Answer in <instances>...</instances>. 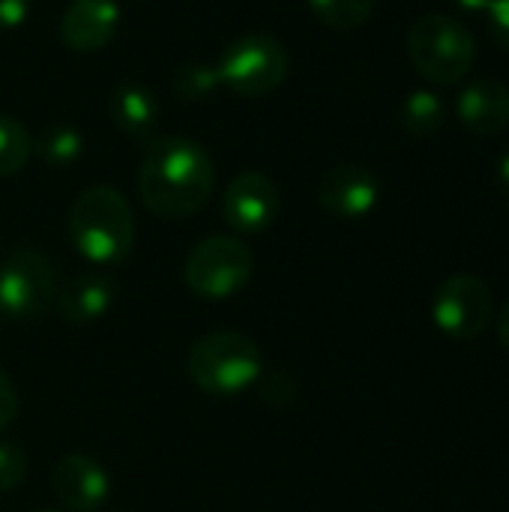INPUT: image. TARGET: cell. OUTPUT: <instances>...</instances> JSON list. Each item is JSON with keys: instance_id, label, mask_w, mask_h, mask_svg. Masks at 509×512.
<instances>
[{"instance_id": "obj_1", "label": "cell", "mask_w": 509, "mask_h": 512, "mask_svg": "<svg viewBox=\"0 0 509 512\" xmlns=\"http://www.w3.org/2000/svg\"><path fill=\"white\" fill-rule=\"evenodd\" d=\"M216 189L210 153L183 135L153 138L138 168L144 207L159 219H186L198 213Z\"/></svg>"}, {"instance_id": "obj_2", "label": "cell", "mask_w": 509, "mask_h": 512, "mask_svg": "<svg viewBox=\"0 0 509 512\" xmlns=\"http://www.w3.org/2000/svg\"><path fill=\"white\" fill-rule=\"evenodd\" d=\"M69 240L90 264H120L135 243V216L126 195L108 183L87 186L69 207Z\"/></svg>"}, {"instance_id": "obj_3", "label": "cell", "mask_w": 509, "mask_h": 512, "mask_svg": "<svg viewBox=\"0 0 509 512\" xmlns=\"http://www.w3.org/2000/svg\"><path fill=\"white\" fill-rule=\"evenodd\" d=\"M192 384L207 396H237L264 375V357L255 339L237 330L201 336L186 360Z\"/></svg>"}, {"instance_id": "obj_4", "label": "cell", "mask_w": 509, "mask_h": 512, "mask_svg": "<svg viewBox=\"0 0 509 512\" xmlns=\"http://www.w3.org/2000/svg\"><path fill=\"white\" fill-rule=\"evenodd\" d=\"M408 57L429 84L450 87L471 72L477 60V42L462 21L429 12L408 30Z\"/></svg>"}, {"instance_id": "obj_5", "label": "cell", "mask_w": 509, "mask_h": 512, "mask_svg": "<svg viewBox=\"0 0 509 512\" xmlns=\"http://www.w3.org/2000/svg\"><path fill=\"white\" fill-rule=\"evenodd\" d=\"M219 87L231 90L234 96H267L276 93L288 72H291V57L285 45L276 36L267 33H249L234 39L219 60L213 63Z\"/></svg>"}, {"instance_id": "obj_6", "label": "cell", "mask_w": 509, "mask_h": 512, "mask_svg": "<svg viewBox=\"0 0 509 512\" xmlns=\"http://www.w3.org/2000/svg\"><path fill=\"white\" fill-rule=\"evenodd\" d=\"M255 273V258L240 237L216 234L201 240L186 264L183 279L186 288L201 300H228L249 285Z\"/></svg>"}, {"instance_id": "obj_7", "label": "cell", "mask_w": 509, "mask_h": 512, "mask_svg": "<svg viewBox=\"0 0 509 512\" xmlns=\"http://www.w3.org/2000/svg\"><path fill=\"white\" fill-rule=\"evenodd\" d=\"M57 300L51 261L36 249H15L0 264V315L9 321H39Z\"/></svg>"}, {"instance_id": "obj_8", "label": "cell", "mask_w": 509, "mask_h": 512, "mask_svg": "<svg viewBox=\"0 0 509 512\" xmlns=\"http://www.w3.org/2000/svg\"><path fill=\"white\" fill-rule=\"evenodd\" d=\"M432 318L450 339L468 342L486 333L492 321V291L480 276L456 273L435 291Z\"/></svg>"}, {"instance_id": "obj_9", "label": "cell", "mask_w": 509, "mask_h": 512, "mask_svg": "<svg viewBox=\"0 0 509 512\" xmlns=\"http://www.w3.org/2000/svg\"><path fill=\"white\" fill-rule=\"evenodd\" d=\"M222 216L237 234H264L279 216V186L261 171L237 174L222 195Z\"/></svg>"}, {"instance_id": "obj_10", "label": "cell", "mask_w": 509, "mask_h": 512, "mask_svg": "<svg viewBox=\"0 0 509 512\" xmlns=\"http://www.w3.org/2000/svg\"><path fill=\"white\" fill-rule=\"evenodd\" d=\"M381 183L375 171L357 162L330 168L318 183V204L336 219H363L378 207Z\"/></svg>"}, {"instance_id": "obj_11", "label": "cell", "mask_w": 509, "mask_h": 512, "mask_svg": "<svg viewBox=\"0 0 509 512\" xmlns=\"http://www.w3.org/2000/svg\"><path fill=\"white\" fill-rule=\"evenodd\" d=\"M51 489L69 512H96L105 507L111 495V480H108V471L96 459L72 453L54 465Z\"/></svg>"}, {"instance_id": "obj_12", "label": "cell", "mask_w": 509, "mask_h": 512, "mask_svg": "<svg viewBox=\"0 0 509 512\" xmlns=\"http://www.w3.org/2000/svg\"><path fill=\"white\" fill-rule=\"evenodd\" d=\"M120 27L117 0H72L60 18V42L69 51L93 54L111 45Z\"/></svg>"}, {"instance_id": "obj_13", "label": "cell", "mask_w": 509, "mask_h": 512, "mask_svg": "<svg viewBox=\"0 0 509 512\" xmlns=\"http://www.w3.org/2000/svg\"><path fill=\"white\" fill-rule=\"evenodd\" d=\"M456 114L474 135H501L509 129V87L495 78H477L462 87Z\"/></svg>"}, {"instance_id": "obj_14", "label": "cell", "mask_w": 509, "mask_h": 512, "mask_svg": "<svg viewBox=\"0 0 509 512\" xmlns=\"http://www.w3.org/2000/svg\"><path fill=\"white\" fill-rule=\"evenodd\" d=\"M54 303H57V315L66 324H75V327L96 324L114 303V282L102 273L78 276L57 294Z\"/></svg>"}, {"instance_id": "obj_15", "label": "cell", "mask_w": 509, "mask_h": 512, "mask_svg": "<svg viewBox=\"0 0 509 512\" xmlns=\"http://www.w3.org/2000/svg\"><path fill=\"white\" fill-rule=\"evenodd\" d=\"M108 117L132 141H153V129L159 123V102L141 84H117L108 96Z\"/></svg>"}, {"instance_id": "obj_16", "label": "cell", "mask_w": 509, "mask_h": 512, "mask_svg": "<svg viewBox=\"0 0 509 512\" xmlns=\"http://www.w3.org/2000/svg\"><path fill=\"white\" fill-rule=\"evenodd\" d=\"M447 120V108L444 99L435 90H411L402 99L399 108V123L411 138H429L435 135Z\"/></svg>"}, {"instance_id": "obj_17", "label": "cell", "mask_w": 509, "mask_h": 512, "mask_svg": "<svg viewBox=\"0 0 509 512\" xmlns=\"http://www.w3.org/2000/svg\"><path fill=\"white\" fill-rule=\"evenodd\" d=\"M36 153L51 168H69V165H75L81 159L84 138H81V132L75 126L57 123V126L42 132V138L36 141Z\"/></svg>"}, {"instance_id": "obj_18", "label": "cell", "mask_w": 509, "mask_h": 512, "mask_svg": "<svg viewBox=\"0 0 509 512\" xmlns=\"http://www.w3.org/2000/svg\"><path fill=\"white\" fill-rule=\"evenodd\" d=\"M306 3L312 15L330 30H357L375 12V0H306Z\"/></svg>"}, {"instance_id": "obj_19", "label": "cell", "mask_w": 509, "mask_h": 512, "mask_svg": "<svg viewBox=\"0 0 509 512\" xmlns=\"http://www.w3.org/2000/svg\"><path fill=\"white\" fill-rule=\"evenodd\" d=\"M33 153V138L27 126L9 114H0V177L18 174Z\"/></svg>"}, {"instance_id": "obj_20", "label": "cell", "mask_w": 509, "mask_h": 512, "mask_svg": "<svg viewBox=\"0 0 509 512\" xmlns=\"http://www.w3.org/2000/svg\"><path fill=\"white\" fill-rule=\"evenodd\" d=\"M216 87H219L216 69L207 66V63H186V66H180L177 75H174V93H177V99H183V102L204 99V96H210Z\"/></svg>"}, {"instance_id": "obj_21", "label": "cell", "mask_w": 509, "mask_h": 512, "mask_svg": "<svg viewBox=\"0 0 509 512\" xmlns=\"http://www.w3.org/2000/svg\"><path fill=\"white\" fill-rule=\"evenodd\" d=\"M27 477V453L18 444L0 441V492H15Z\"/></svg>"}, {"instance_id": "obj_22", "label": "cell", "mask_w": 509, "mask_h": 512, "mask_svg": "<svg viewBox=\"0 0 509 512\" xmlns=\"http://www.w3.org/2000/svg\"><path fill=\"white\" fill-rule=\"evenodd\" d=\"M297 396V384L288 372H270L261 384V399L273 408H285L291 405Z\"/></svg>"}, {"instance_id": "obj_23", "label": "cell", "mask_w": 509, "mask_h": 512, "mask_svg": "<svg viewBox=\"0 0 509 512\" xmlns=\"http://www.w3.org/2000/svg\"><path fill=\"white\" fill-rule=\"evenodd\" d=\"M15 417H18V390L12 384V378L0 369V432L6 426H12Z\"/></svg>"}, {"instance_id": "obj_24", "label": "cell", "mask_w": 509, "mask_h": 512, "mask_svg": "<svg viewBox=\"0 0 509 512\" xmlns=\"http://www.w3.org/2000/svg\"><path fill=\"white\" fill-rule=\"evenodd\" d=\"M489 30L509 51V0H489Z\"/></svg>"}, {"instance_id": "obj_25", "label": "cell", "mask_w": 509, "mask_h": 512, "mask_svg": "<svg viewBox=\"0 0 509 512\" xmlns=\"http://www.w3.org/2000/svg\"><path fill=\"white\" fill-rule=\"evenodd\" d=\"M30 0H0V30H15L27 21Z\"/></svg>"}, {"instance_id": "obj_26", "label": "cell", "mask_w": 509, "mask_h": 512, "mask_svg": "<svg viewBox=\"0 0 509 512\" xmlns=\"http://www.w3.org/2000/svg\"><path fill=\"white\" fill-rule=\"evenodd\" d=\"M498 336H501L504 348L509 351V300L504 303V309H501V318H498Z\"/></svg>"}, {"instance_id": "obj_27", "label": "cell", "mask_w": 509, "mask_h": 512, "mask_svg": "<svg viewBox=\"0 0 509 512\" xmlns=\"http://www.w3.org/2000/svg\"><path fill=\"white\" fill-rule=\"evenodd\" d=\"M498 183H501L504 195L509 198V150L501 156V162H498Z\"/></svg>"}, {"instance_id": "obj_28", "label": "cell", "mask_w": 509, "mask_h": 512, "mask_svg": "<svg viewBox=\"0 0 509 512\" xmlns=\"http://www.w3.org/2000/svg\"><path fill=\"white\" fill-rule=\"evenodd\" d=\"M459 3H462L465 9H483V12L489 9V0H459Z\"/></svg>"}, {"instance_id": "obj_29", "label": "cell", "mask_w": 509, "mask_h": 512, "mask_svg": "<svg viewBox=\"0 0 509 512\" xmlns=\"http://www.w3.org/2000/svg\"><path fill=\"white\" fill-rule=\"evenodd\" d=\"M114 512H126V510H114Z\"/></svg>"}, {"instance_id": "obj_30", "label": "cell", "mask_w": 509, "mask_h": 512, "mask_svg": "<svg viewBox=\"0 0 509 512\" xmlns=\"http://www.w3.org/2000/svg\"><path fill=\"white\" fill-rule=\"evenodd\" d=\"M42 512H48V510H42Z\"/></svg>"}]
</instances>
